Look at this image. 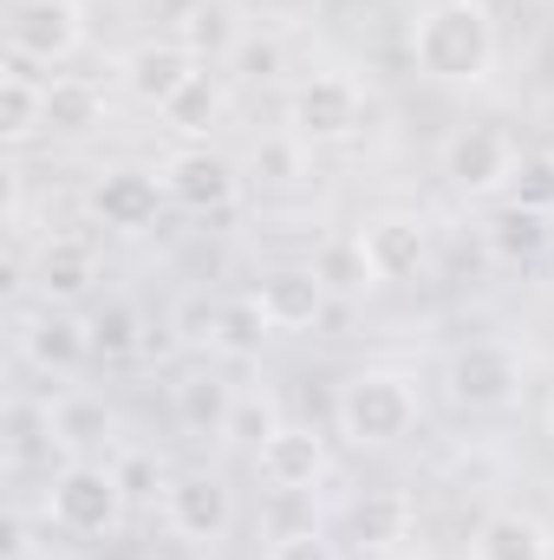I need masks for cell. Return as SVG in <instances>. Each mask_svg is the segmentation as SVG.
I'll return each mask as SVG.
<instances>
[{
    "label": "cell",
    "instance_id": "obj_6",
    "mask_svg": "<svg viewBox=\"0 0 554 560\" xmlns=\"http://www.w3.org/2000/svg\"><path fill=\"white\" fill-rule=\"evenodd\" d=\"M163 515H170V528H176L183 541L216 548V541L235 528V495H229V482H222V476L189 469V476H176V482L163 489Z\"/></svg>",
    "mask_w": 554,
    "mask_h": 560
},
{
    "label": "cell",
    "instance_id": "obj_4",
    "mask_svg": "<svg viewBox=\"0 0 554 560\" xmlns=\"http://www.w3.org/2000/svg\"><path fill=\"white\" fill-rule=\"evenodd\" d=\"M85 46V7L79 0H20L7 20V52L20 66H59Z\"/></svg>",
    "mask_w": 554,
    "mask_h": 560
},
{
    "label": "cell",
    "instance_id": "obj_18",
    "mask_svg": "<svg viewBox=\"0 0 554 560\" xmlns=\"http://www.w3.org/2000/svg\"><path fill=\"white\" fill-rule=\"evenodd\" d=\"M353 535H359L366 555H392L412 535V495L405 489H366L353 502Z\"/></svg>",
    "mask_w": 554,
    "mask_h": 560
},
{
    "label": "cell",
    "instance_id": "obj_21",
    "mask_svg": "<svg viewBox=\"0 0 554 560\" xmlns=\"http://www.w3.org/2000/svg\"><path fill=\"white\" fill-rule=\"evenodd\" d=\"M99 125H105V92H99L92 79L66 72V79L46 85V131H59V138H85V131H99Z\"/></svg>",
    "mask_w": 554,
    "mask_h": 560
},
{
    "label": "cell",
    "instance_id": "obj_17",
    "mask_svg": "<svg viewBox=\"0 0 554 560\" xmlns=\"http://www.w3.org/2000/svg\"><path fill=\"white\" fill-rule=\"evenodd\" d=\"M242 39H249V33H242V13H235L229 0H196V7H183V20H176V46H189L196 59H235Z\"/></svg>",
    "mask_w": 554,
    "mask_h": 560
},
{
    "label": "cell",
    "instance_id": "obj_20",
    "mask_svg": "<svg viewBox=\"0 0 554 560\" xmlns=\"http://www.w3.org/2000/svg\"><path fill=\"white\" fill-rule=\"evenodd\" d=\"M33 280H39V293H46V300H79V293H92L99 261H92V248H85V242L59 235V242H46V248H39Z\"/></svg>",
    "mask_w": 554,
    "mask_h": 560
},
{
    "label": "cell",
    "instance_id": "obj_3",
    "mask_svg": "<svg viewBox=\"0 0 554 560\" xmlns=\"http://www.w3.org/2000/svg\"><path fill=\"white\" fill-rule=\"evenodd\" d=\"M53 522L66 535H112L118 515H125V482L118 469H99V463H66L53 476V495H46Z\"/></svg>",
    "mask_w": 554,
    "mask_h": 560
},
{
    "label": "cell",
    "instance_id": "obj_8",
    "mask_svg": "<svg viewBox=\"0 0 554 560\" xmlns=\"http://www.w3.org/2000/svg\"><path fill=\"white\" fill-rule=\"evenodd\" d=\"M516 143L509 131H496V125H463L457 138L443 143V176L463 189V196H496V189H509V176H516Z\"/></svg>",
    "mask_w": 554,
    "mask_h": 560
},
{
    "label": "cell",
    "instance_id": "obj_37",
    "mask_svg": "<svg viewBox=\"0 0 554 560\" xmlns=\"http://www.w3.org/2000/svg\"><path fill=\"white\" fill-rule=\"evenodd\" d=\"M470 7H489V0H470Z\"/></svg>",
    "mask_w": 554,
    "mask_h": 560
},
{
    "label": "cell",
    "instance_id": "obj_5",
    "mask_svg": "<svg viewBox=\"0 0 554 560\" xmlns=\"http://www.w3.org/2000/svg\"><path fill=\"white\" fill-rule=\"evenodd\" d=\"M516 392H522V359H516V346H503V339H470V346L450 359V398H457L463 411H503V405H516Z\"/></svg>",
    "mask_w": 554,
    "mask_h": 560
},
{
    "label": "cell",
    "instance_id": "obj_30",
    "mask_svg": "<svg viewBox=\"0 0 554 560\" xmlns=\"http://www.w3.org/2000/svg\"><path fill=\"white\" fill-rule=\"evenodd\" d=\"M280 423H275V411H268V398H235V423H229V443H268Z\"/></svg>",
    "mask_w": 554,
    "mask_h": 560
},
{
    "label": "cell",
    "instance_id": "obj_31",
    "mask_svg": "<svg viewBox=\"0 0 554 560\" xmlns=\"http://www.w3.org/2000/svg\"><path fill=\"white\" fill-rule=\"evenodd\" d=\"M255 176H268V183H293L300 176V138H268L255 150Z\"/></svg>",
    "mask_w": 554,
    "mask_h": 560
},
{
    "label": "cell",
    "instance_id": "obj_15",
    "mask_svg": "<svg viewBox=\"0 0 554 560\" xmlns=\"http://www.w3.org/2000/svg\"><path fill=\"white\" fill-rule=\"evenodd\" d=\"M262 313H268V326L275 332H307L320 313H326V287H320V275L313 268H275V275H262Z\"/></svg>",
    "mask_w": 554,
    "mask_h": 560
},
{
    "label": "cell",
    "instance_id": "obj_10",
    "mask_svg": "<svg viewBox=\"0 0 554 560\" xmlns=\"http://www.w3.org/2000/svg\"><path fill=\"white\" fill-rule=\"evenodd\" d=\"M163 176H150V170H105L99 183H92V215L105 222V229H118V235H143L150 222H157V209H163Z\"/></svg>",
    "mask_w": 554,
    "mask_h": 560
},
{
    "label": "cell",
    "instance_id": "obj_12",
    "mask_svg": "<svg viewBox=\"0 0 554 560\" xmlns=\"http://www.w3.org/2000/svg\"><path fill=\"white\" fill-rule=\"evenodd\" d=\"M196 72H203V59H196L189 46H176V39H150V46H138V52L125 59V92H131L138 105H150V112H163Z\"/></svg>",
    "mask_w": 554,
    "mask_h": 560
},
{
    "label": "cell",
    "instance_id": "obj_19",
    "mask_svg": "<svg viewBox=\"0 0 554 560\" xmlns=\"http://www.w3.org/2000/svg\"><path fill=\"white\" fill-rule=\"evenodd\" d=\"M326 293H339V300H359V293H372L379 275H372V261H366V242L359 235H326L320 248H313V261H307Z\"/></svg>",
    "mask_w": 554,
    "mask_h": 560
},
{
    "label": "cell",
    "instance_id": "obj_33",
    "mask_svg": "<svg viewBox=\"0 0 554 560\" xmlns=\"http://www.w3.org/2000/svg\"><path fill=\"white\" fill-rule=\"evenodd\" d=\"M53 418H59V443H92V430H112V418L99 405H66Z\"/></svg>",
    "mask_w": 554,
    "mask_h": 560
},
{
    "label": "cell",
    "instance_id": "obj_35",
    "mask_svg": "<svg viewBox=\"0 0 554 560\" xmlns=\"http://www.w3.org/2000/svg\"><path fill=\"white\" fill-rule=\"evenodd\" d=\"M118 482H125V495H157V489H170V482H157V463H150V456H125V463H118Z\"/></svg>",
    "mask_w": 554,
    "mask_h": 560
},
{
    "label": "cell",
    "instance_id": "obj_13",
    "mask_svg": "<svg viewBox=\"0 0 554 560\" xmlns=\"http://www.w3.org/2000/svg\"><path fill=\"white\" fill-rule=\"evenodd\" d=\"M359 242H366V261H372L379 287H385V280H412L417 268H424V255H430L424 222H417V215H405V209L372 215V222L359 229Z\"/></svg>",
    "mask_w": 554,
    "mask_h": 560
},
{
    "label": "cell",
    "instance_id": "obj_16",
    "mask_svg": "<svg viewBox=\"0 0 554 560\" xmlns=\"http://www.w3.org/2000/svg\"><path fill=\"white\" fill-rule=\"evenodd\" d=\"M470 555L476 560H554V541H549V528H542L535 515H522V509H496V515L476 528Z\"/></svg>",
    "mask_w": 554,
    "mask_h": 560
},
{
    "label": "cell",
    "instance_id": "obj_23",
    "mask_svg": "<svg viewBox=\"0 0 554 560\" xmlns=\"http://www.w3.org/2000/svg\"><path fill=\"white\" fill-rule=\"evenodd\" d=\"M33 131H46V85L13 59V66H7V79H0V138L26 143Z\"/></svg>",
    "mask_w": 554,
    "mask_h": 560
},
{
    "label": "cell",
    "instance_id": "obj_36",
    "mask_svg": "<svg viewBox=\"0 0 554 560\" xmlns=\"http://www.w3.org/2000/svg\"><path fill=\"white\" fill-rule=\"evenodd\" d=\"M20 555H26V522L7 515V560H20Z\"/></svg>",
    "mask_w": 554,
    "mask_h": 560
},
{
    "label": "cell",
    "instance_id": "obj_2",
    "mask_svg": "<svg viewBox=\"0 0 554 560\" xmlns=\"http://www.w3.org/2000/svg\"><path fill=\"white\" fill-rule=\"evenodd\" d=\"M417 423V392L405 372H359L339 392V430L359 450H392L399 436H412Z\"/></svg>",
    "mask_w": 554,
    "mask_h": 560
},
{
    "label": "cell",
    "instance_id": "obj_11",
    "mask_svg": "<svg viewBox=\"0 0 554 560\" xmlns=\"http://www.w3.org/2000/svg\"><path fill=\"white\" fill-rule=\"evenodd\" d=\"M255 463H262L268 489H280V495H307V489L326 476V436L307 430V423H280L275 436L255 450Z\"/></svg>",
    "mask_w": 554,
    "mask_h": 560
},
{
    "label": "cell",
    "instance_id": "obj_38",
    "mask_svg": "<svg viewBox=\"0 0 554 560\" xmlns=\"http://www.w3.org/2000/svg\"><path fill=\"white\" fill-rule=\"evenodd\" d=\"M549 423H554V405H549Z\"/></svg>",
    "mask_w": 554,
    "mask_h": 560
},
{
    "label": "cell",
    "instance_id": "obj_28",
    "mask_svg": "<svg viewBox=\"0 0 554 560\" xmlns=\"http://www.w3.org/2000/svg\"><path fill=\"white\" fill-rule=\"evenodd\" d=\"M509 202L554 215V156H549V150H535V156H522V163H516V176H509Z\"/></svg>",
    "mask_w": 554,
    "mask_h": 560
},
{
    "label": "cell",
    "instance_id": "obj_34",
    "mask_svg": "<svg viewBox=\"0 0 554 560\" xmlns=\"http://www.w3.org/2000/svg\"><path fill=\"white\" fill-rule=\"evenodd\" d=\"M235 66H242L249 79H275L280 72V39H242V46H235Z\"/></svg>",
    "mask_w": 554,
    "mask_h": 560
},
{
    "label": "cell",
    "instance_id": "obj_9",
    "mask_svg": "<svg viewBox=\"0 0 554 560\" xmlns=\"http://www.w3.org/2000/svg\"><path fill=\"white\" fill-rule=\"evenodd\" d=\"M163 189L183 202V209H229L235 202V189H242V170L222 156V150H209V143H189V150H176L170 163H163Z\"/></svg>",
    "mask_w": 554,
    "mask_h": 560
},
{
    "label": "cell",
    "instance_id": "obj_27",
    "mask_svg": "<svg viewBox=\"0 0 554 560\" xmlns=\"http://www.w3.org/2000/svg\"><path fill=\"white\" fill-rule=\"evenodd\" d=\"M92 346L105 352V359H131L143 346V319H138V306H125V300H112L99 319H92Z\"/></svg>",
    "mask_w": 554,
    "mask_h": 560
},
{
    "label": "cell",
    "instance_id": "obj_1",
    "mask_svg": "<svg viewBox=\"0 0 554 560\" xmlns=\"http://www.w3.org/2000/svg\"><path fill=\"white\" fill-rule=\"evenodd\" d=\"M412 59H417V72L437 79V85H476V79H489V66H496V20H489V7L437 0L430 13H417Z\"/></svg>",
    "mask_w": 554,
    "mask_h": 560
},
{
    "label": "cell",
    "instance_id": "obj_26",
    "mask_svg": "<svg viewBox=\"0 0 554 560\" xmlns=\"http://www.w3.org/2000/svg\"><path fill=\"white\" fill-rule=\"evenodd\" d=\"M216 118H222V85H216L209 72H196V79H189V85L163 105V125H170V131H183V138L209 131Z\"/></svg>",
    "mask_w": 554,
    "mask_h": 560
},
{
    "label": "cell",
    "instance_id": "obj_32",
    "mask_svg": "<svg viewBox=\"0 0 554 560\" xmlns=\"http://www.w3.org/2000/svg\"><path fill=\"white\" fill-rule=\"evenodd\" d=\"M268 560H339V555H333V541L320 528H300V535H275Z\"/></svg>",
    "mask_w": 554,
    "mask_h": 560
},
{
    "label": "cell",
    "instance_id": "obj_7",
    "mask_svg": "<svg viewBox=\"0 0 554 560\" xmlns=\"http://www.w3.org/2000/svg\"><path fill=\"white\" fill-rule=\"evenodd\" d=\"M293 138L300 143H346L359 131L366 105H359V85L346 72H313L300 92H293Z\"/></svg>",
    "mask_w": 554,
    "mask_h": 560
},
{
    "label": "cell",
    "instance_id": "obj_29",
    "mask_svg": "<svg viewBox=\"0 0 554 560\" xmlns=\"http://www.w3.org/2000/svg\"><path fill=\"white\" fill-rule=\"evenodd\" d=\"M13 456L26 463V456H39L46 443H59V418L53 411H39V405H26V398H13Z\"/></svg>",
    "mask_w": 554,
    "mask_h": 560
},
{
    "label": "cell",
    "instance_id": "obj_22",
    "mask_svg": "<svg viewBox=\"0 0 554 560\" xmlns=\"http://www.w3.org/2000/svg\"><path fill=\"white\" fill-rule=\"evenodd\" d=\"M176 418L189 436H229V423H235V392L222 385V378H183L176 385Z\"/></svg>",
    "mask_w": 554,
    "mask_h": 560
},
{
    "label": "cell",
    "instance_id": "obj_25",
    "mask_svg": "<svg viewBox=\"0 0 554 560\" xmlns=\"http://www.w3.org/2000/svg\"><path fill=\"white\" fill-rule=\"evenodd\" d=\"M268 332H275V326H268V313H262L255 293H249V300H222V306L209 313V339H216L222 352H262Z\"/></svg>",
    "mask_w": 554,
    "mask_h": 560
},
{
    "label": "cell",
    "instance_id": "obj_24",
    "mask_svg": "<svg viewBox=\"0 0 554 560\" xmlns=\"http://www.w3.org/2000/svg\"><path fill=\"white\" fill-rule=\"evenodd\" d=\"M483 235H489V248H496L503 261H535V255L549 248V215H542V209H522V202H503Z\"/></svg>",
    "mask_w": 554,
    "mask_h": 560
},
{
    "label": "cell",
    "instance_id": "obj_14",
    "mask_svg": "<svg viewBox=\"0 0 554 560\" xmlns=\"http://www.w3.org/2000/svg\"><path fill=\"white\" fill-rule=\"evenodd\" d=\"M20 346H26V359H33L39 372H79V365L99 352V346H92V326L72 319V313H59V306L20 319Z\"/></svg>",
    "mask_w": 554,
    "mask_h": 560
}]
</instances>
